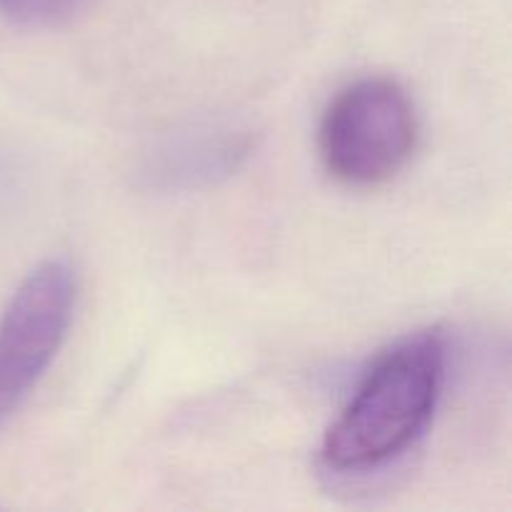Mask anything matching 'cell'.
Here are the masks:
<instances>
[{"label":"cell","mask_w":512,"mask_h":512,"mask_svg":"<svg viewBox=\"0 0 512 512\" xmlns=\"http://www.w3.org/2000/svg\"><path fill=\"white\" fill-rule=\"evenodd\" d=\"M253 150V133L238 123H195L155 145L143 175L153 188L190 190L213 185L240 168Z\"/></svg>","instance_id":"cell-4"},{"label":"cell","mask_w":512,"mask_h":512,"mask_svg":"<svg viewBox=\"0 0 512 512\" xmlns=\"http://www.w3.org/2000/svg\"><path fill=\"white\" fill-rule=\"evenodd\" d=\"M418 140V118L408 93L385 78L345 88L330 103L320 128V150L330 173L348 185H380L398 175Z\"/></svg>","instance_id":"cell-2"},{"label":"cell","mask_w":512,"mask_h":512,"mask_svg":"<svg viewBox=\"0 0 512 512\" xmlns=\"http://www.w3.org/2000/svg\"><path fill=\"white\" fill-rule=\"evenodd\" d=\"M443 363L438 330L410 335L380 355L330 428L325 463L335 470H370L403 455L433 418Z\"/></svg>","instance_id":"cell-1"},{"label":"cell","mask_w":512,"mask_h":512,"mask_svg":"<svg viewBox=\"0 0 512 512\" xmlns=\"http://www.w3.org/2000/svg\"><path fill=\"white\" fill-rule=\"evenodd\" d=\"M88 0H0V13L28 28H50L73 18Z\"/></svg>","instance_id":"cell-5"},{"label":"cell","mask_w":512,"mask_h":512,"mask_svg":"<svg viewBox=\"0 0 512 512\" xmlns=\"http://www.w3.org/2000/svg\"><path fill=\"white\" fill-rule=\"evenodd\" d=\"M75 273L48 260L23 280L0 318V428L33 393L68 333Z\"/></svg>","instance_id":"cell-3"}]
</instances>
